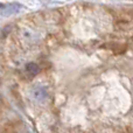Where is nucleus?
<instances>
[{
  "label": "nucleus",
  "mask_w": 133,
  "mask_h": 133,
  "mask_svg": "<svg viewBox=\"0 0 133 133\" xmlns=\"http://www.w3.org/2000/svg\"><path fill=\"white\" fill-rule=\"evenodd\" d=\"M30 98L33 102L37 104H44L49 98L48 90L41 85H35L30 91Z\"/></svg>",
  "instance_id": "nucleus-1"
},
{
  "label": "nucleus",
  "mask_w": 133,
  "mask_h": 133,
  "mask_svg": "<svg viewBox=\"0 0 133 133\" xmlns=\"http://www.w3.org/2000/svg\"><path fill=\"white\" fill-rule=\"evenodd\" d=\"M26 71H27L29 75L35 76L40 72V66L34 62H29V63H27V65H26Z\"/></svg>",
  "instance_id": "nucleus-2"
},
{
  "label": "nucleus",
  "mask_w": 133,
  "mask_h": 133,
  "mask_svg": "<svg viewBox=\"0 0 133 133\" xmlns=\"http://www.w3.org/2000/svg\"><path fill=\"white\" fill-rule=\"evenodd\" d=\"M0 6H1V5H0Z\"/></svg>",
  "instance_id": "nucleus-3"
}]
</instances>
